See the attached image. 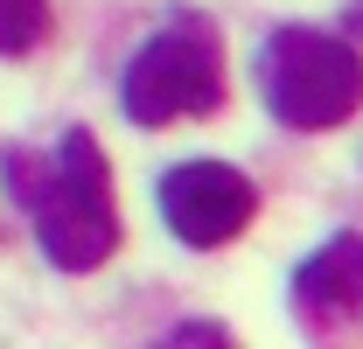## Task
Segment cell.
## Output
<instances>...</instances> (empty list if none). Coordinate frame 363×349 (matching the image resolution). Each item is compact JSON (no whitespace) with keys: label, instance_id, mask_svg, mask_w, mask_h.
Returning <instances> with one entry per match:
<instances>
[{"label":"cell","instance_id":"7a4b0ae2","mask_svg":"<svg viewBox=\"0 0 363 349\" xmlns=\"http://www.w3.org/2000/svg\"><path fill=\"white\" fill-rule=\"evenodd\" d=\"M119 105L133 126H175V119H203L224 105V43L210 28V14H175L161 21L140 56L119 77Z\"/></svg>","mask_w":363,"mask_h":349},{"label":"cell","instance_id":"8992f818","mask_svg":"<svg viewBox=\"0 0 363 349\" xmlns=\"http://www.w3.org/2000/svg\"><path fill=\"white\" fill-rule=\"evenodd\" d=\"M49 35V0H0V56H28Z\"/></svg>","mask_w":363,"mask_h":349},{"label":"cell","instance_id":"277c9868","mask_svg":"<svg viewBox=\"0 0 363 349\" xmlns=\"http://www.w3.org/2000/svg\"><path fill=\"white\" fill-rule=\"evenodd\" d=\"M252 217H259V189L230 161H182V168L161 174V223L196 252L230 245Z\"/></svg>","mask_w":363,"mask_h":349},{"label":"cell","instance_id":"ba28073f","mask_svg":"<svg viewBox=\"0 0 363 349\" xmlns=\"http://www.w3.org/2000/svg\"><path fill=\"white\" fill-rule=\"evenodd\" d=\"M357 28H363V7H357Z\"/></svg>","mask_w":363,"mask_h":349},{"label":"cell","instance_id":"5b68a950","mask_svg":"<svg viewBox=\"0 0 363 349\" xmlns=\"http://www.w3.org/2000/svg\"><path fill=\"white\" fill-rule=\"evenodd\" d=\"M294 301L308 307V314H321V321H335V314L363 307V238H357V231L328 238L315 259L294 272Z\"/></svg>","mask_w":363,"mask_h":349},{"label":"cell","instance_id":"52a82bcc","mask_svg":"<svg viewBox=\"0 0 363 349\" xmlns=\"http://www.w3.org/2000/svg\"><path fill=\"white\" fill-rule=\"evenodd\" d=\"M154 349H238V343H230L217 321H175V328H168Z\"/></svg>","mask_w":363,"mask_h":349},{"label":"cell","instance_id":"6da1fadb","mask_svg":"<svg viewBox=\"0 0 363 349\" xmlns=\"http://www.w3.org/2000/svg\"><path fill=\"white\" fill-rule=\"evenodd\" d=\"M0 174H7L14 203L35 217V238H43L49 265H63V272H98V265L119 252L112 174H105V154H98V140H91L84 126L63 133L49 161L7 147V154H0Z\"/></svg>","mask_w":363,"mask_h":349},{"label":"cell","instance_id":"3957f363","mask_svg":"<svg viewBox=\"0 0 363 349\" xmlns=\"http://www.w3.org/2000/svg\"><path fill=\"white\" fill-rule=\"evenodd\" d=\"M266 112L294 133H328L363 105V56L328 28H272L259 49Z\"/></svg>","mask_w":363,"mask_h":349}]
</instances>
